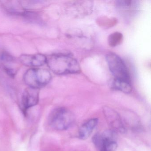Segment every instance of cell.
<instances>
[{
  "instance_id": "obj_13",
  "label": "cell",
  "mask_w": 151,
  "mask_h": 151,
  "mask_svg": "<svg viewBox=\"0 0 151 151\" xmlns=\"http://www.w3.org/2000/svg\"><path fill=\"white\" fill-rule=\"evenodd\" d=\"M99 151H105V150H100Z\"/></svg>"
},
{
  "instance_id": "obj_3",
  "label": "cell",
  "mask_w": 151,
  "mask_h": 151,
  "mask_svg": "<svg viewBox=\"0 0 151 151\" xmlns=\"http://www.w3.org/2000/svg\"><path fill=\"white\" fill-rule=\"evenodd\" d=\"M72 112L65 108L60 107L53 110L49 116V123L53 129L64 130L68 129L75 121Z\"/></svg>"
},
{
  "instance_id": "obj_8",
  "label": "cell",
  "mask_w": 151,
  "mask_h": 151,
  "mask_svg": "<svg viewBox=\"0 0 151 151\" xmlns=\"http://www.w3.org/2000/svg\"><path fill=\"white\" fill-rule=\"evenodd\" d=\"M21 63L32 68H39L46 64L47 57L42 54L22 55L19 57Z\"/></svg>"
},
{
  "instance_id": "obj_11",
  "label": "cell",
  "mask_w": 151,
  "mask_h": 151,
  "mask_svg": "<svg viewBox=\"0 0 151 151\" xmlns=\"http://www.w3.org/2000/svg\"><path fill=\"white\" fill-rule=\"evenodd\" d=\"M122 34L116 32L109 35L108 39V42L110 47H115L119 45L122 43Z\"/></svg>"
},
{
  "instance_id": "obj_2",
  "label": "cell",
  "mask_w": 151,
  "mask_h": 151,
  "mask_svg": "<svg viewBox=\"0 0 151 151\" xmlns=\"http://www.w3.org/2000/svg\"><path fill=\"white\" fill-rule=\"evenodd\" d=\"M52 76L47 70L40 68H31L24 75L23 79L28 87L40 89L48 84Z\"/></svg>"
},
{
  "instance_id": "obj_10",
  "label": "cell",
  "mask_w": 151,
  "mask_h": 151,
  "mask_svg": "<svg viewBox=\"0 0 151 151\" xmlns=\"http://www.w3.org/2000/svg\"><path fill=\"white\" fill-rule=\"evenodd\" d=\"M113 85V87L116 90H118L125 93H129L132 90L131 83L129 82L114 79Z\"/></svg>"
},
{
  "instance_id": "obj_5",
  "label": "cell",
  "mask_w": 151,
  "mask_h": 151,
  "mask_svg": "<svg viewBox=\"0 0 151 151\" xmlns=\"http://www.w3.org/2000/svg\"><path fill=\"white\" fill-rule=\"evenodd\" d=\"M40 90L28 87L22 96V104L23 110L26 113L28 109L37 105L39 101Z\"/></svg>"
},
{
  "instance_id": "obj_1",
  "label": "cell",
  "mask_w": 151,
  "mask_h": 151,
  "mask_svg": "<svg viewBox=\"0 0 151 151\" xmlns=\"http://www.w3.org/2000/svg\"><path fill=\"white\" fill-rule=\"evenodd\" d=\"M49 69L57 75L78 74L81 72L79 63L73 56L65 54H56L47 57Z\"/></svg>"
},
{
  "instance_id": "obj_6",
  "label": "cell",
  "mask_w": 151,
  "mask_h": 151,
  "mask_svg": "<svg viewBox=\"0 0 151 151\" xmlns=\"http://www.w3.org/2000/svg\"><path fill=\"white\" fill-rule=\"evenodd\" d=\"M91 1H74L68 5V12L73 16L86 15L92 10Z\"/></svg>"
},
{
  "instance_id": "obj_7",
  "label": "cell",
  "mask_w": 151,
  "mask_h": 151,
  "mask_svg": "<svg viewBox=\"0 0 151 151\" xmlns=\"http://www.w3.org/2000/svg\"><path fill=\"white\" fill-rule=\"evenodd\" d=\"M103 113L107 122L111 127L112 130L123 133L125 129L123 124L120 116L114 110L108 107H105Z\"/></svg>"
},
{
  "instance_id": "obj_4",
  "label": "cell",
  "mask_w": 151,
  "mask_h": 151,
  "mask_svg": "<svg viewBox=\"0 0 151 151\" xmlns=\"http://www.w3.org/2000/svg\"><path fill=\"white\" fill-rule=\"evenodd\" d=\"M106 60L115 79L131 83L130 76L126 65L118 55L109 53L106 56Z\"/></svg>"
},
{
  "instance_id": "obj_9",
  "label": "cell",
  "mask_w": 151,
  "mask_h": 151,
  "mask_svg": "<svg viewBox=\"0 0 151 151\" xmlns=\"http://www.w3.org/2000/svg\"><path fill=\"white\" fill-rule=\"evenodd\" d=\"M99 122L97 118H93L84 123L79 129V138L82 139L88 138L96 127Z\"/></svg>"
},
{
  "instance_id": "obj_12",
  "label": "cell",
  "mask_w": 151,
  "mask_h": 151,
  "mask_svg": "<svg viewBox=\"0 0 151 151\" xmlns=\"http://www.w3.org/2000/svg\"><path fill=\"white\" fill-rule=\"evenodd\" d=\"M1 60L5 62H11L13 60V57L6 53H4L1 55Z\"/></svg>"
}]
</instances>
